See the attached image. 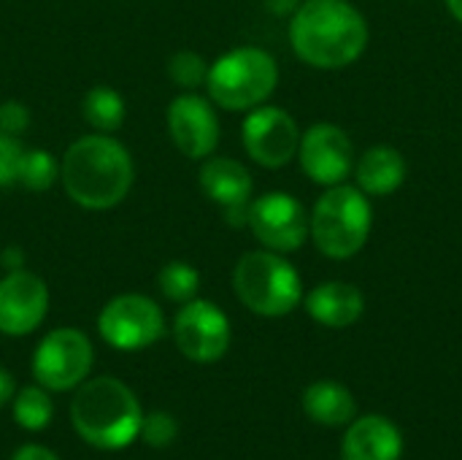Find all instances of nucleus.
Returning <instances> with one entry per match:
<instances>
[{"label":"nucleus","mask_w":462,"mask_h":460,"mask_svg":"<svg viewBox=\"0 0 462 460\" xmlns=\"http://www.w3.org/2000/svg\"><path fill=\"white\" fill-rule=\"evenodd\" d=\"M60 182L68 198L87 211H108L119 206L133 182L135 165L122 141L108 133L76 138L60 160Z\"/></svg>","instance_id":"f257e3e1"},{"label":"nucleus","mask_w":462,"mask_h":460,"mask_svg":"<svg viewBox=\"0 0 462 460\" xmlns=\"http://www.w3.org/2000/svg\"><path fill=\"white\" fill-rule=\"evenodd\" d=\"M295 54L322 70L346 68L368 46L365 16L346 0H309L290 24Z\"/></svg>","instance_id":"f03ea898"},{"label":"nucleus","mask_w":462,"mask_h":460,"mask_svg":"<svg viewBox=\"0 0 462 460\" xmlns=\"http://www.w3.org/2000/svg\"><path fill=\"white\" fill-rule=\"evenodd\" d=\"M141 404L116 377H97L79 385L70 404L76 434L97 450H125L141 434Z\"/></svg>","instance_id":"7ed1b4c3"},{"label":"nucleus","mask_w":462,"mask_h":460,"mask_svg":"<svg viewBox=\"0 0 462 460\" xmlns=\"http://www.w3.org/2000/svg\"><path fill=\"white\" fill-rule=\"evenodd\" d=\"M279 84L276 60L260 46H238L208 65V98L225 111H252L263 106Z\"/></svg>","instance_id":"20e7f679"},{"label":"nucleus","mask_w":462,"mask_h":460,"mask_svg":"<svg viewBox=\"0 0 462 460\" xmlns=\"http://www.w3.org/2000/svg\"><path fill=\"white\" fill-rule=\"evenodd\" d=\"M233 290L238 301L260 317H284L303 301L300 274L271 249L241 255L233 268Z\"/></svg>","instance_id":"39448f33"},{"label":"nucleus","mask_w":462,"mask_h":460,"mask_svg":"<svg viewBox=\"0 0 462 460\" xmlns=\"http://www.w3.org/2000/svg\"><path fill=\"white\" fill-rule=\"evenodd\" d=\"M371 203L360 187L333 184L314 206L309 217L314 244L322 255L333 260H346L357 255L371 233Z\"/></svg>","instance_id":"423d86ee"},{"label":"nucleus","mask_w":462,"mask_h":460,"mask_svg":"<svg viewBox=\"0 0 462 460\" xmlns=\"http://www.w3.org/2000/svg\"><path fill=\"white\" fill-rule=\"evenodd\" d=\"M97 331L108 347L119 352H138L165 336V314L149 296L122 293L100 309Z\"/></svg>","instance_id":"0eeeda50"},{"label":"nucleus","mask_w":462,"mask_h":460,"mask_svg":"<svg viewBox=\"0 0 462 460\" xmlns=\"http://www.w3.org/2000/svg\"><path fill=\"white\" fill-rule=\"evenodd\" d=\"M92 342L79 328L49 331L32 355V377L46 390H73L92 369Z\"/></svg>","instance_id":"6e6552de"},{"label":"nucleus","mask_w":462,"mask_h":460,"mask_svg":"<svg viewBox=\"0 0 462 460\" xmlns=\"http://www.w3.org/2000/svg\"><path fill=\"white\" fill-rule=\"evenodd\" d=\"M254 239L271 252H295L306 244L311 225L303 203L290 192H265L249 203L246 217Z\"/></svg>","instance_id":"1a4fd4ad"},{"label":"nucleus","mask_w":462,"mask_h":460,"mask_svg":"<svg viewBox=\"0 0 462 460\" xmlns=\"http://www.w3.org/2000/svg\"><path fill=\"white\" fill-rule=\"evenodd\" d=\"M230 320L227 314L203 298L181 304L173 320V342L179 352L195 363H217L230 350Z\"/></svg>","instance_id":"9d476101"},{"label":"nucleus","mask_w":462,"mask_h":460,"mask_svg":"<svg viewBox=\"0 0 462 460\" xmlns=\"http://www.w3.org/2000/svg\"><path fill=\"white\" fill-rule=\"evenodd\" d=\"M244 149L263 168H282L298 155V122L279 106H257L246 114L241 127Z\"/></svg>","instance_id":"9b49d317"},{"label":"nucleus","mask_w":462,"mask_h":460,"mask_svg":"<svg viewBox=\"0 0 462 460\" xmlns=\"http://www.w3.org/2000/svg\"><path fill=\"white\" fill-rule=\"evenodd\" d=\"M303 174L322 187L344 184L355 174V146L349 136L330 122L311 125L298 144Z\"/></svg>","instance_id":"f8f14e48"},{"label":"nucleus","mask_w":462,"mask_h":460,"mask_svg":"<svg viewBox=\"0 0 462 460\" xmlns=\"http://www.w3.org/2000/svg\"><path fill=\"white\" fill-rule=\"evenodd\" d=\"M165 122H168V136L173 146L184 157L206 160L214 155L219 144V117L211 100L195 92H181L168 103Z\"/></svg>","instance_id":"ddd939ff"},{"label":"nucleus","mask_w":462,"mask_h":460,"mask_svg":"<svg viewBox=\"0 0 462 460\" xmlns=\"http://www.w3.org/2000/svg\"><path fill=\"white\" fill-rule=\"evenodd\" d=\"M46 312L49 287L38 274L14 268L0 279V333L27 336L46 320Z\"/></svg>","instance_id":"4468645a"},{"label":"nucleus","mask_w":462,"mask_h":460,"mask_svg":"<svg viewBox=\"0 0 462 460\" xmlns=\"http://www.w3.org/2000/svg\"><path fill=\"white\" fill-rule=\"evenodd\" d=\"M198 179H200V190L206 192V198L214 201L225 211V220L233 228L246 225L254 182L244 163L233 157H206Z\"/></svg>","instance_id":"2eb2a0df"},{"label":"nucleus","mask_w":462,"mask_h":460,"mask_svg":"<svg viewBox=\"0 0 462 460\" xmlns=\"http://www.w3.org/2000/svg\"><path fill=\"white\" fill-rule=\"evenodd\" d=\"M341 455L344 460H401L403 437L390 418L365 415L349 426Z\"/></svg>","instance_id":"dca6fc26"},{"label":"nucleus","mask_w":462,"mask_h":460,"mask_svg":"<svg viewBox=\"0 0 462 460\" xmlns=\"http://www.w3.org/2000/svg\"><path fill=\"white\" fill-rule=\"evenodd\" d=\"M306 312L325 328H349L365 312V298L355 285L322 282L306 296Z\"/></svg>","instance_id":"f3484780"},{"label":"nucleus","mask_w":462,"mask_h":460,"mask_svg":"<svg viewBox=\"0 0 462 460\" xmlns=\"http://www.w3.org/2000/svg\"><path fill=\"white\" fill-rule=\"evenodd\" d=\"M357 187L365 195H390L406 182V160L398 149L393 146H371L365 155H360L357 165Z\"/></svg>","instance_id":"a211bd4d"},{"label":"nucleus","mask_w":462,"mask_h":460,"mask_svg":"<svg viewBox=\"0 0 462 460\" xmlns=\"http://www.w3.org/2000/svg\"><path fill=\"white\" fill-rule=\"evenodd\" d=\"M303 409L306 415L319 423V426H328V428H336V426H346L355 420V396L341 385V382H333V380H322V382H314L306 388L303 393Z\"/></svg>","instance_id":"6ab92c4d"},{"label":"nucleus","mask_w":462,"mask_h":460,"mask_svg":"<svg viewBox=\"0 0 462 460\" xmlns=\"http://www.w3.org/2000/svg\"><path fill=\"white\" fill-rule=\"evenodd\" d=\"M81 114H84V119H87V125L92 130H97V133H114V130L122 127L125 114H127V106H125V98L114 87L97 84V87H92L84 95Z\"/></svg>","instance_id":"aec40b11"},{"label":"nucleus","mask_w":462,"mask_h":460,"mask_svg":"<svg viewBox=\"0 0 462 460\" xmlns=\"http://www.w3.org/2000/svg\"><path fill=\"white\" fill-rule=\"evenodd\" d=\"M14 420L24 431H43L54 418V404L41 385H27L14 396Z\"/></svg>","instance_id":"412c9836"},{"label":"nucleus","mask_w":462,"mask_h":460,"mask_svg":"<svg viewBox=\"0 0 462 460\" xmlns=\"http://www.w3.org/2000/svg\"><path fill=\"white\" fill-rule=\"evenodd\" d=\"M157 287L160 293L171 301V304H187L192 298H198L200 290V274L195 266L184 263V260H171L160 268L157 274Z\"/></svg>","instance_id":"4be33fe9"},{"label":"nucleus","mask_w":462,"mask_h":460,"mask_svg":"<svg viewBox=\"0 0 462 460\" xmlns=\"http://www.w3.org/2000/svg\"><path fill=\"white\" fill-rule=\"evenodd\" d=\"M60 179V163L54 160L51 152L46 149H24L22 165H19V184L32 190V192H43L49 190L54 182Z\"/></svg>","instance_id":"5701e85b"},{"label":"nucleus","mask_w":462,"mask_h":460,"mask_svg":"<svg viewBox=\"0 0 462 460\" xmlns=\"http://www.w3.org/2000/svg\"><path fill=\"white\" fill-rule=\"evenodd\" d=\"M168 79L173 84H179L181 89H195V87L206 84L208 62L200 54H195L189 49H181V52L171 54V60H168Z\"/></svg>","instance_id":"b1692460"},{"label":"nucleus","mask_w":462,"mask_h":460,"mask_svg":"<svg viewBox=\"0 0 462 460\" xmlns=\"http://www.w3.org/2000/svg\"><path fill=\"white\" fill-rule=\"evenodd\" d=\"M176 437H179V423H176L171 415H165V412H152V415H146V418L141 420V434H138V439H143L149 447L162 450V447H168Z\"/></svg>","instance_id":"393cba45"},{"label":"nucleus","mask_w":462,"mask_h":460,"mask_svg":"<svg viewBox=\"0 0 462 460\" xmlns=\"http://www.w3.org/2000/svg\"><path fill=\"white\" fill-rule=\"evenodd\" d=\"M22 157H24V146L19 144V138L0 130V187L16 184Z\"/></svg>","instance_id":"a878e982"},{"label":"nucleus","mask_w":462,"mask_h":460,"mask_svg":"<svg viewBox=\"0 0 462 460\" xmlns=\"http://www.w3.org/2000/svg\"><path fill=\"white\" fill-rule=\"evenodd\" d=\"M30 127V111L19 100H5L0 103V130L8 136H22Z\"/></svg>","instance_id":"bb28decb"},{"label":"nucleus","mask_w":462,"mask_h":460,"mask_svg":"<svg viewBox=\"0 0 462 460\" xmlns=\"http://www.w3.org/2000/svg\"><path fill=\"white\" fill-rule=\"evenodd\" d=\"M11 460H60L51 450L41 447V445H27L22 450H16V455Z\"/></svg>","instance_id":"cd10ccee"},{"label":"nucleus","mask_w":462,"mask_h":460,"mask_svg":"<svg viewBox=\"0 0 462 460\" xmlns=\"http://www.w3.org/2000/svg\"><path fill=\"white\" fill-rule=\"evenodd\" d=\"M14 396H16V382H14V377H11V371L0 369V409H3L5 404H11Z\"/></svg>","instance_id":"c85d7f7f"},{"label":"nucleus","mask_w":462,"mask_h":460,"mask_svg":"<svg viewBox=\"0 0 462 460\" xmlns=\"http://www.w3.org/2000/svg\"><path fill=\"white\" fill-rule=\"evenodd\" d=\"M0 260H3V266H8V268L14 271V268H22L24 255H22L19 249H5V252L0 255Z\"/></svg>","instance_id":"c756f323"},{"label":"nucleus","mask_w":462,"mask_h":460,"mask_svg":"<svg viewBox=\"0 0 462 460\" xmlns=\"http://www.w3.org/2000/svg\"><path fill=\"white\" fill-rule=\"evenodd\" d=\"M268 8L276 14H287L290 8H295V0H268Z\"/></svg>","instance_id":"7c9ffc66"},{"label":"nucleus","mask_w":462,"mask_h":460,"mask_svg":"<svg viewBox=\"0 0 462 460\" xmlns=\"http://www.w3.org/2000/svg\"><path fill=\"white\" fill-rule=\"evenodd\" d=\"M447 5H449V11H452V16L462 22V0H447Z\"/></svg>","instance_id":"2f4dec72"}]
</instances>
